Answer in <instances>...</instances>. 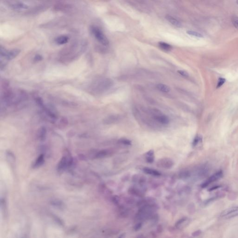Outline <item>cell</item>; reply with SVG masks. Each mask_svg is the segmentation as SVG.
Masks as SVG:
<instances>
[{"label":"cell","mask_w":238,"mask_h":238,"mask_svg":"<svg viewBox=\"0 0 238 238\" xmlns=\"http://www.w3.org/2000/svg\"><path fill=\"white\" fill-rule=\"evenodd\" d=\"M73 158L68 150L66 151L65 155L62 157L59 163L57 170L59 172H62L66 168L72 165L73 162Z\"/></svg>","instance_id":"obj_1"},{"label":"cell","mask_w":238,"mask_h":238,"mask_svg":"<svg viewBox=\"0 0 238 238\" xmlns=\"http://www.w3.org/2000/svg\"><path fill=\"white\" fill-rule=\"evenodd\" d=\"M91 31L95 38L100 43L105 46H107L109 44V41L108 38H107L106 36H105L100 28L96 27H92L91 28Z\"/></svg>","instance_id":"obj_2"},{"label":"cell","mask_w":238,"mask_h":238,"mask_svg":"<svg viewBox=\"0 0 238 238\" xmlns=\"http://www.w3.org/2000/svg\"><path fill=\"white\" fill-rule=\"evenodd\" d=\"M238 216V206H234L224 210L220 214V218L229 219Z\"/></svg>","instance_id":"obj_3"},{"label":"cell","mask_w":238,"mask_h":238,"mask_svg":"<svg viewBox=\"0 0 238 238\" xmlns=\"http://www.w3.org/2000/svg\"><path fill=\"white\" fill-rule=\"evenodd\" d=\"M223 176V172L222 170H219L218 172L214 173L212 175L210 176L205 181H204L201 185V187L202 188H206L213 182L220 180Z\"/></svg>","instance_id":"obj_4"},{"label":"cell","mask_w":238,"mask_h":238,"mask_svg":"<svg viewBox=\"0 0 238 238\" xmlns=\"http://www.w3.org/2000/svg\"><path fill=\"white\" fill-rule=\"evenodd\" d=\"M156 165L160 168L170 169L174 166V162L170 158H163L158 160Z\"/></svg>","instance_id":"obj_5"},{"label":"cell","mask_w":238,"mask_h":238,"mask_svg":"<svg viewBox=\"0 0 238 238\" xmlns=\"http://www.w3.org/2000/svg\"><path fill=\"white\" fill-rule=\"evenodd\" d=\"M190 219L188 217H183L178 220L175 224V226L179 229H182L188 226L190 223Z\"/></svg>","instance_id":"obj_6"},{"label":"cell","mask_w":238,"mask_h":238,"mask_svg":"<svg viewBox=\"0 0 238 238\" xmlns=\"http://www.w3.org/2000/svg\"><path fill=\"white\" fill-rule=\"evenodd\" d=\"M20 52L21 50L19 49H14L9 51H7L4 57L6 58V59L11 60L16 58L20 54Z\"/></svg>","instance_id":"obj_7"},{"label":"cell","mask_w":238,"mask_h":238,"mask_svg":"<svg viewBox=\"0 0 238 238\" xmlns=\"http://www.w3.org/2000/svg\"><path fill=\"white\" fill-rule=\"evenodd\" d=\"M154 119L163 125L168 124L169 122V119L168 116L163 114H158L154 116Z\"/></svg>","instance_id":"obj_8"},{"label":"cell","mask_w":238,"mask_h":238,"mask_svg":"<svg viewBox=\"0 0 238 238\" xmlns=\"http://www.w3.org/2000/svg\"><path fill=\"white\" fill-rule=\"evenodd\" d=\"M113 151L109 150H100L97 152L95 155V158L96 159H101V158L106 157L107 156H109L113 154Z\"/></svg>","instance_id":"obj_9"},{"label":"cell","mask_w":238,"mask_h":238,"mask_svg":"<svg viewBox=\"0 0 238 238\" xmlns=\"http://www.w3.org/2000/svg\"><path fill=\"white\" fill-rule=\"evenodd\" d=\"M165 18L166 19V20L170 22V23L172 24L173 25H174L175 27L179 28L181 26V24L180 22L172 16L169 15H166V16H165Z\"/></svg>","instance_id":"obj_10"},{"label":"cell","mask_w":238,"mask_h":238,"mask_svg":"<svg viewBox=\"0 0 238 238\" xmlns=\"http://www.w3.org/2000/svg\"><path fill=\"white\" fill-rule=\"evenodd\" d=\"M143 171L145 173H146V174H150V175H153V176H160V175H161V174L158 171L152 169V168H145L143 169Z\"/></svg>","instance_id":"obj_11"},{"label":"cell","mask_w":238,"mask_h":238,"mask_svg":"<svg viewBox=\"0 0 238 238\" xmlns=\"http://www.w3.org/2000/svg\"><path fill=\"white\" fill-rule=\"evenodd\" d=\"M128 192L130 194L133 195L134 196L139 197H142L144 196L143 193L141 191H140V190L137 188H129L128 189Z\"/></svg>","instance_id":"obj_12"},{"label":"cell","mask_w":238,"mask_h":238,"mask_svg":"<svg viewBox=\"0 0 238 238\" xmlns=\"http://www.w3.org/2000/svg\"><path fill=\"white\" fill-rule=\"evenodd\" d=\"M68 37L66 36H61L57 37L55 39V42L58 45H63L68 42Z\"/></svg>","instance_id":"obj_13"},{"label":"cell","mask_w":238,"mask_h":238,"mask_svg":"<svg viewBox=\"0 0 238 238\" xmlns=\"http://www.w3.org/2000/svg\"><path fill=\"white\" fill-rule=\"evenodd\" d=\"M44 162V154H41L39 156L37 159H36V161L34 162V168H39L40 166H42Z\"/></svg>","instance_id":"obj_14"},{"label":"cell","mask_w":238,"mask_h":238,"mask_svg":"<svg viewBox=\"0 0 238 238\" xmlns=\"http://www.w3.org/2000/svg\"><path fill=\"white\" fill-rule=\"evenodd\" d=\"M47 130L45 128L42 127L40 129L38 132V136L39 139L40 141H43L46 139Z\"/></svg>","instance_id":"obj_15"},{"label":"cell","mask_w":238,"mask_h":238,"mask_svg":"<svg viewBox=\"0 0 238 238\" xmlns=\"http://www.w3.org/2000/svg\"><path fill=\"white\" fill-rule=\"evenodd\" d=\"M154 152L153 150H150L146 154V159L148 163H151L154 162Z\"/></svg>","instance_id":"obj_16"},{"label":"cell","mask_w":238,"mask_h":238,"mask_svg":"<svg viewBox=\"0 0 238 238\" xmlns=\"http://www.w3.org/2000/svg\"><path fill=\"white\" fill-rule=\"evenodd\" d=\"M156 88L158 90L163 93H168L170 91V87L165 84H158L157 85Z\"/></svg>","instance_id":"obj_17"},{"label":"cell","mask_w":238,"mask_h":238,"mask_svg":"<svg viewBox=\"0 0 238 238\" xmlns=\"http://www.w3.org/2000/svg\"><path fill=\"white\" fill-rule=\"evenodd\" d=\"M11 7L12 8L17 9V10H21V9H25L28 8V6H27L23 3H16L12 5Z\"/></svg>","instance_id":"obj_18"},{"label":"cell","mask_w":238,"mask_h":238,"mask_svg":"<svg viewBox=\"0 0 238 238\" xmlns=\"http://www.w3.org/2000/svg\"><path fill=\"white\" fill-rule=\"evenodd\" d=\"M159 46L163 50L166 51H170L172 49V46L170 44L164 42H160Z\"/></svg>","instance_id":"obj_19"},{"label":"cell","mask_w":238,"mask_h":238,"mask_svg":"<svg viewBox=\"0 0 238 238\" xmlns=\"http://www.w3.org/2000/svg\"><path fill=\"white\" fill-rule=\"evenodd\" d=\"M203 138L201 135H197L194 138L193 141L192 145L194 147L197 146L199 144H201L202 142Z\"/></svg>","instance_id":"obj_20"},{"label":"cell","mask_w":238,"mask_h":238,"mask_svg":"<svg viewBox=\"0 0 238 238\" xmlns=\"http://www.w3.org/2000/svg\"><path fill=\"white\" fill-rule=\"evenodd\" d=\"M51 204L53 206H55L57 208H60V209L63 208V206H64L63 203L62 201L59 200H57V199L53 200L52 201H51Z\"/></svg>","instance_id":"obj_21"},{"label":"cell","mask_w":238,"mask_h":238,"mask_svg":"<svg viewBox=\"0 0 238 238\" xmlns=\"http://www.w3.org/2000/svg\"><path fill=\"white\" fill-rule=\"evenodd\" d=\"M180 178L183 179H186L191 176V173L188 170H185L180 172L179 174Z\"/></svg>","instance_id":"obj_22"},{"label":"cell","mask_w":238,"mask_h":238,"mask_svg":"<svg viewBox=\"0 0 238 238\" xmlns=\"http://www.w3.org/2000/svg\"><path fill=\"white\" fill-rule=\"evenodd\" d=\"M223 196V195L222 194H218V195H217L216 196H214V197H212V198H210V199H209L208 200H206V201L204 202V204H205V205H208V204H209L211 202H212V201H214V200H216V199H217L218 198H220V197H222Z\"/></svg>","instance_id":"obj_23"},{"label":"cell","mask_w":238,"mask_h":238,"mask_svg":"<svg viewBox=\"0 0 238 238\" xmlns=\"http://www.w3.org/2000/svg\"><path fill=\"white\" fill-rule=\"evenodd\" d=\"M186 33L189 35L192 36H195V37H198V38H203V36L202 34H201L200 33L195 32V31L189 30V31H188Z\"/></svg>","instance_id":"obj_24"},{"label":"cell","mask_w":238,"mask_h":238,"mask_svg":"<svg viewBox=\"0 0 238 238\" xmlns=\"http://www.w3.org/2000/svg\"><path fill=\"white\" fill-rule=\"evenodd\" d=\"M118 142L126 146H130L132 144L131 141L126 139H120L118 140Z\"/></svg>","instance_id":"obj_25"},{"label":"cell","mask_w":238,"mask_h":238,"mask_svg":"<svg viewBox=\"0 0 238 238\" xmlns=\"http://www.w3.org/2000/svg\"><path fill=\"white\" fill-rule=\"evenodd\" d=\"M232 22L233 25L235 28L238 29V16H232Z\"/></svg>","instance_id":"obj_26"},{"label":"cell","mask_w":238,"mask_h":238,"mask_svg":"<svg viewBox=\"0 0 238 238\" xmlns=\"http://www.w3.org/2000/svg\"><path fill=\"white\" fill-rule=\"evenodd\" d=\"M226 79L225 78H220L218 80V83H217V88H220L222 85H224V83L226 82Z\"/></svg>","instance_id":"obj_27"},{"label":"cell","mask_w":238,"mask_h":238,"mask_svg":"<svg viewBox=\"0 0 238 238\" xmlns=\"http://www.w3.org/2000/svg\"><path fill=\"white\" fill-rule=\"evenodd\" d=\"M7 157H8V160H10L11 162V163L14 162V160H15V158H14V154H12V152L8 151L7 153Z\"/></svg>","instance_id":"obj_28"},{"label":"cell","mask_w":238,"mask_h":238,"mask_svg":"<svg viewBox=\"0 0 238 238\" xmlns=\"http://www.w3.org/2000/svg\"><path fill=\"white\" fill-rule=\"evenodd\" d=\"M1 207H2V210H3V212H6V210H7L6 202L5 200L3 198L1 199Z\"/></svg>","instance_id":"obj_29"},{"label":"cell","mask_w":238,"mask_h":238,"mask_svg":"<svg viewBox=\"0 0 238 238\" xmlns=\"http://www.w3.org/2000/svg\"><path fill=\"white\" fill-rule=\"evenodd\" d=\"M120 198L119 197V196L117 195L113 196L112 199V201L113 202V203L115 205H119V203H120Z\"/></svg>","instance_id":"obj_30"},{"label":"cell","mask_w":238,"mask_h":238,"mask_svg":"<svg viewBox=\"0 0 238 238\" xmlns=\"http://www.w3.org/2000/svg\"><path fill=\"white\" fill-rule=\"evenodd\" d=\"M178 73L179 74H180L181 75H182V76H184V77H188L189 76V74H188V72H186V71H184V70H178Z\"/></svg>","instance_id":"obj_31"},{"label":"cell","mask_w":238,"mask_h":238,"mask_svg":"<svg viewBox=\"0 0 238 238\" xmlns=\"http://www.w3.org/2000/svg\"><path fill=\"white\" fill-rule=\"evenodd\" d=\"M142 224L141 222H139L134 226V230L136 231H138L140 228L142 227Z\"/></svg>","instance_id":"obj_32"},{"label":"cell","mask_w":238,"mask_h":238,"mask_svg":"<svg viewBox=\"0 0 238 238\" xmlns=\"http://www.w3.org/2000/svg\"><path fill=\"white\" fill-rule=\"evenodd\" d=\"M201 234V231L200 230H198L193 232L192 235L193 237H197V236H200Z\"/></svg>","instance_id":"obj_33"},{"label":"cell","mask_w":238,"mask_h":238,"mask_svg":"<svg viewBox=\"0 0 238 238\" xmlns=\"http://www.w3.org/2000/svg\"><path fill=\"white\" fill-rule=\"evenodd\" d=\"M42 56L39 54L36 55L34 57V60L35 62H39V61L42 60Z\"/></svg>","instance_id":"obj_34"},{"label":"cell","mask_w":238,"mask_h":238,"mask_svg":"<svg viewBox=\"0 0 238 238\" xmlns=\"http://www.w3.org/2000/svg\"><path fill=\"white\" fill-rule=\"evenodd\" d=\"M221 186H213L212 188H210L208 191H214V190H217V189H218V188H220Z\"/></svg>","instance_id":"obj_35"},{"label":"cell","mask_w":238,"mask_h":238,"mask_svg":"<svg viewBox=\"0 0 238 238\" xmlns=\"http://www.w3.org/2000/svg\"><path fill=\"white\" fill-rule=\"evenodd\" d=\"M157 231H158V232H162V230H163V229H162V227L161 225H159V226H158V227H157Z\"/></svg>","instance_id":"obj_36"},{"label":"cell","mask_w":238,"mask_h":238,"mask_svg":"<svg viewBox=\"0 0 238 238\" xmlns=\"http://www.w3.org/2000/svg\"><path fill=\"white\" fill-rule=\"evenodd\" d=\"M236 2H237V3L238 5V0H237V1H236Z\"/></svg>","instance_id":"obj_37"}]
</instances>
